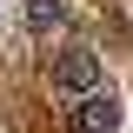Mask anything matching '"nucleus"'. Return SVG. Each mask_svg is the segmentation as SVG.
<instances>
[{
	"instance_id": "obj_1",
	"label": "nucleus",
	"mask_w": 133,
	"mask_h": 133,
	"mask_svg": "<svg viewBox=\"0 0 133 133\" xmlns=\"http://www.w3.org/2000/svg\"><path fill=\"white\" fill-rule=\"evenodd\" d=\"M53 87L73 93V100L100 93V53H93V47H66L60 60H53Z\"/></svg>"
},
{
	"instance_id": "obj_2",
	"label": "nucleus",
	"mask_w": 133,
	"mask_h": 133,
	"mask_svg": "<svg viewBox=\"0 0 133 133\" xmlns=\"http://www.w3.org/2000/svg\"><path fill=\"white\" fill-rule=\"evenodd\" d=\"M120 127V100L113 93H87L80 107H73V127L66 133H113Z\"/></svg>"
},
{
	"instance_id": "obj_3",
	"label": "nucleus",
	"mask_w": 133,
	"mask_h": 133,
	"mask_svg": "<svg viewBox=\"0 0 133 133\" xmlns=\"http://www.w3.org/2000/svg\"><path fill=\"white\" fill-rule=\"evenodd\" d=\"M60 20H66V14H60V0H27V27H33V33H53Z\"/></svg>"
}]
</instances>
